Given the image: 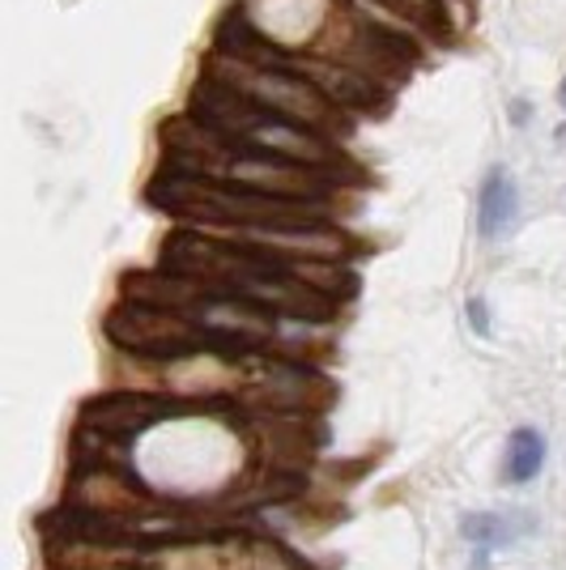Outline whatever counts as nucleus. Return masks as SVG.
Returning a JSON list of instances; mask_svg holds the SVG:
<instances>
[{"label":"nucleus","mask_w":566,"mask_h":570,"mask_svg":"<svg viewBox=\"0 0 566 570\" xmlns=\"http://www.w3.org/2000/svg\"><path fill=\"white\" fill-rule=\"evenodd\" d=\"M209 81L235 90L247 102L290 119V124H303V128L320 132V137H345L350 132V111L336 107L311 77H303L299 65H247V60L213 51Z\"/></svg>","instance_id":"2"},{"label":"nucleus","mask_w":566,"mask_h":570,"mask_svg":"<svg viewBox=\"0 0 566 570\" xmlns=\"http://www.w3.org/2000/svg\"><path fill=\"white\" fill-rule=\"evenodd\" d=\"M541 464H545L541 430H533V426L511 430V439H507V469H502V476H507L511 485H524V481H533V476L541 473Z\"/></svg>","instance_id":"8"},{"label":"nucleus","mask_w":566,"mask_h":570,"mask_svg":"<svg viewBox=\"0 0 566 570\" xmlns=\"http://www.w3.org/2000/svg\"><path fill=\"white\" fill-rule=\"evenodd\" d=\"M563 107H566V81H563Z\"/></svg>","instance_id":"12"},{"label":"nucleus","mask_w":566,"mask_h":570,"mask_svg":"<svg viewBox=\"0 0 566 570\" xmlns=\"http://www.w3.org/2000/svg\"><path fill=\"white\" fill-rule=\"evenodd\" d=\"M149 200L175 217L205 222V226H226V230H260V226H315L320 205L303 200H282L247 191L222 179H201V175H163L149 184Z\"/></svg>","instance_id":"1"},{"label":"nucleus","mask_w":566,"mask_h":570,"mask_svg":"<svg viewBox=\"0 0 566 570\" xmlns=\"http://www.w3.org/2000/svg\"><path fill=\"white\" fill-rule=\"evenodd\" d=\"M519 217V188L516 179L502 167H495L486 175V184L477 191V235L481 238H502L511 235Z\"/></svg>","instance_id":"7"},{"label":"nucleus","mask_w":566,"mask_h":570,"mask_svg":"<svg viewBox=\"0 0 566 570\" xmlns=\"http://www.w3.org/2000/svg\"><path fill=\"white\" fill-rule=\"evenodd\" d=\"M329 0H252L243 18L256 26L269 43H277L290 56L299 43H311L324 22H336V13H329Z\"/></svg>","instance_id":"6"},{"label":"nucleus","mask_w":566,"mask_h":570,"mask_svg":"<svg viewBox=\"0 0 566 570\" xmlns=\"http://www.w3.org/2000/svg\"><path fill=\"white\" fill-rule=\"evenodd\" d=\"M362 4L388 9V13H397L413 30H430V26L439 22V0H362Z\"/></svg>","instance_id":"9"},{"label":"nucleus","mask_w":566,"mask_h":570,"mask_svg":"<svg viewBox=\"0 0 566 570\" xmlns=\"http://www.w3.org/2000/svg\"><path fill=\"white\" fill-rule=\"evenodd\" d=\"M469 315H472V324H477V328H481V333H486V307H481V303H477V298H472V303H469Z\"/></svg>","instance_id":"11"},{"label":"nucleus","mask_w":566,"mask_h":570,"mask_svg":"<svg viewBox=\"0 0 566 570\" xmlns=\"http://www.w3.org/2000/svg\"><path fill=\"white\" fill-rule=\"evenodd\" d=\"M170 413H179V404L163 401V396H145V392L95 396L81 409V439H133Z\"/></svg>","instance_id":"5"},{"label":"nucleus","mask_w":566,"mask_h":570,"mask_svg":"<svg viewBox=\"0 0 566 570\" xmlns=\"http://www.w3.org/2000/svg\"><path fill=\"white\" fill-rule=\"evenodd\" d=\"M465 541L481 549H495V546H507L511 532H507V520H498V515H469L465 520Z\"/></svg>","instance_id":"10"},{"label":"nucleus","mask_w":566,"mask_h":570,"mask_svg":"<svg viewBox=\"0 0 566 570\" xmlns=\"http://www.w3.org/2000/svg\"><path fill=\"white\" fill-rule=\"evenodd\" d=\"M196 119L217 128L222 137L247 145V149H264V154H277V158H290V163H303V167L329 170L336 167V149H332L329 137L311 132L303 124H290V119L264 111L256 102H247L243 95L217 86V81H201L196 90Z\"/></svg>","instance_id":"3"},{"label":"nucleus","mask_w":566,"mask_h":570,"mask_svg":"<svg viewBox=\"0 0 566 570\" xmlns=\"http://www.w3.org/2000/svg\"><path fill=\"white\" fill-rule=\"evenodd\" d=\"M103 333L124 354H137V357H163V362H179V357H201V354L231 357V350L213 333H205L196 320L179 315V311L133 303V298H124L119 307L107 311Z\"/></svg>","instance_id":"4"}]
</instances>
